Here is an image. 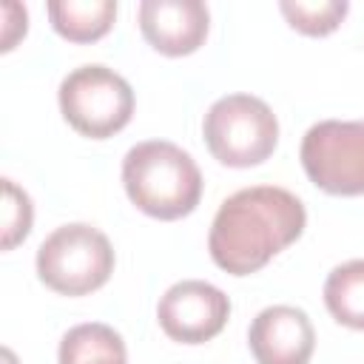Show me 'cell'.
<instances>
[{"label": "cell", "mask_w": 364, "mask_h": 364, "mask_svg": "<svg viewBox=\"0 0 364 364\" xmlns=\"http://www.w3.org/2000/svg\"><path fill=\"white\" fill-rule=\"evenodd\" d=\"M304 225V205L287 188H242L219 205L208 233V250L225 273L250 276L293 245Z\"/></svg>", "instance_id": "1"}, {"label": "cell", "mask_w": 364, "mask_h": 364, "mask_svg": "<svg viewBox=\"0 0 364 364\" xmlns=\"http://www.w3.org/2000/svg\"><path fill=\"white\" fill-rule=\"evenodd\" d=\"M122 185L142 213L162 222L188 216L202 199L199 165L168 139L136 142L122 159Z\"/></svg>", "instance_id": "2"}, {"label": "cell", "mask_w": 364, "mask_h": 364, "mask_svg": "<svg viewBox=\"0 0 364 364\" xmlns=\"http://www.w3.org/2000/svg\"><path fill=\"white\" fill-rule=\"evenodd\" d=\"M202 134L216 162L228 168H253L276 151L279 119L264 100L253 94H228L208 108Z\"/></svg>", "instance_id": "3"}, {"label": "cell", "mask_w": 364, "mask_h": 364, "mask_svg": "<svg viewBox=\"0 0 364 364\" xmlns=\"http://www.w3.org/2000/svg\"><path fill=\"white\" fill-rule=\"evenodd\" d=\"M111 273L114 247L94 225H63L37 247V276L60 296H88L100 290Z\"/></svg>", "instance_id": "4"}, {"label": "cell", "mask_w": 364, "mask_h": 364, "mask_svg": "<svg viewBox=\"0 0 364 364\" xmlns=\"http://www.w3.org/2000/svg\"><path fill=\"white\" fill-rule=\"evenodd\" d=\"M57 100L65 122L91 139L114 136L134 114V91L128 80L100 63L68 71L60 82Z\"/></svg>", "instance_id": "5"}, {"label": "cell", "mask_w": 364, "mask_h": 364, "mask_svg": "<svg viewBox=\"0 0 364 364\" xmlns=\"http://www.w3.org/2000/svg\"><path fill=\"white\" fill-rule=\"evenodd\" d=\"M307 179L333 196H364V119H321L299 151Z\"/></svg>", "instance_id": "6"}, {"label": "cell", "mask_w": 364, "mask_h": 364, "mask_svg": "<svg viewBox=\"0 0 364 364\" xmlns=\"http://www.w3.org/2000/svg\"><path fill=\"white\" fill-rule=\"evenodd\" d=\"M230 316V299L210 282L182 279L165 290L156 304L162 333L179 344H205L222 333Z\"/></svg>", "instance_id": "7"}, {"label": "cell", "mask_w": 364, "mask_h": 364, "mask_svg": "<svg viewBox=\"0 0 364 364\" xmlns=\"http://www.w3.org/2000/svg\"><path fill=\"white\" fill-rule=\"evenodd\" d=\"M256 364H307L316 347V330L301 307H264L247 330Z\"/></svg>", "instance_id": "8"}, {"label": "cell", "mask_w": 364, "mask_h": 364, "mask_svg": "<svg viewBox=\"0 0 364 364\" xmlns=\"http://www.w3.org/2000/svg\"><path fill=\"white\" fill-rule=\"evenodd\" d=\"M210 14L199 0H142L139 31L165 57L193 54L208 37Z\"/></svg>", "instance_id": "9"}, {"label": "cell", "mask_w": 364, "mask_h": 364, "mask_svg": "<svg viewBox=\"0 0 364 364\" xmlns=\"http://www.w3.org/2000/svg\"><path fill=\"white\" fill-rule=\"evenodd\" d=\"M117 3L111 0H51L48 20L54 31L71 43H94L114 26Z\"/></svg>", "instance_id": "10"}, {"label": "cell", "mask_w": 364, "mask_h": 364, "mask_svg": "<svg viewBox=\"0 0 364 364\" xmlns=\"http://www.w3.org/2000/svg\"><path fill=\"white\" fill-rule=\"evenodd\" d=\"M60 364H128L122 336L100 321L71 327L57 350Z\"/></svg>", "instance_id": "11"}, {"label": "cell", "mask_w": 364, "mask_h": 364, "mask_svg": "<svg viewBox=\"0 0 364 364\" xmlns=\"http://www.w3.org/2000/svg\"><path fill=\"white\" fill-rule=\"evenodd\" d=\"M324 304L338 324L364 330V259H350L330 270L324 282Z\"/></svg>", "instance_id": "12"}, {"label": "cell", "mask_w": 364, "mask_h": 364, "mask_svg": "<svg viewBox=\"0 0 364 364\" xmlns=\"http://www.w3.org/2000/svg\"><path fill=\"white\" fill-rule=\"evenodd\" d=\"M279 9L296 31H301L307 37H324L338 28V23L350 11V3L347 0H313V3L282 0Z\"/></svg>", "instance_id": "13"}, {"label": "cell", "mask_w": 364, "mask_h": 364, "mask_svg": "<svg viewBox=\"0 0 364 364\" xmlns=\"http://www.w3.org/2000/svg\"><path fill=\"white\" fill-rule=\"evenodd\" d=\"M31 222H34V208H31L28 193L17 182L3 179V228H0L3 239H0V247L3 250L17 247L28 236Z\"/></svg>", "instance_id": "14"}, {"label": "cell", "mask_w": 364, "mask_h": 364, "mask_svg": "<svg viewBox=\"0 0 364 364\" xmlns=\"http://www.w3.org/2000/svg\"><path fill=\"white\" fill-rule=\"evenodd\" d=\"M26 20H28L26 6H20V3H6L3 6V46H0L3 51L14 48L17 37L26 34Z\"/></svg>", "instance_id": "15"}]
</instances>
